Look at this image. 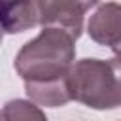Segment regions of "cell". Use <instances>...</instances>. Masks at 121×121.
Returning <instances> with one entry per match:
<instances>
[{"instance_id":"cell-1","label":"cell","mask_w":121,"mask_h":121,"mask_svg":"<svg viewBox=\"0 0 121 121\" xmlns=\"http://www.w3.org/2000/svg\"><path fill=\"white\" fill-rule=\"evenodd\" d=\"M74 59L76 38L62 28L43 26L36 38L19 49L13 66L23 78L25 91L32 102L59 108L72 100L68 74Z\"/></svg>"},{"instance_id":"cell-9","label":"cell","mask_w":121,"mask_h":121,"mask_svg":"<svg viewBox=\"0 0 121 121\" xmlns=\"http://www.w3.org/2000/svg\"><path fill=\"white\" fill-rule=\"evenodd\" d=\"M0 121H4V117H2V113H0Z\"/></svg>"},{"instance_id":"cell-4","label":"cell","mask_w":121,"mask_h":121,"mask_svg":"<svg viewBox=\"0 0 121 121\" xmlns=\"http://www.w3.org/2000/svg\"><path fill=\"white\" fill-rule=\"evenodd\" d=\"M2 117L4 121H47L42 108L36 102L25 98H15L6 102L2 108Z\"/></svg>"},{"instance_id":"cell-8","label":"cell","mask_w":121,"mask_h":121,"mask_svg":"<svg viewBox=\"0 0 121 121\" xmlns=\"http://www.w3.org/2000/svg\"><path fill=\"white\" fill-rule=\"evenodd\" d=\"M2 34H4V30H2V26H0V43H2Z\"/></svg>"},{"instance_id":"cell-6","label":"cell","mask_w":121,"mask_h":121,"mask_svg":"<svg viewBox=\"0 0 121 121\" xmlns=\"http://www.w3.org/2000/svg\"><path fill=\"white\" fill-rule=\"evenodd\" d=\"M112 51H113V53H115V55H117V57L121 59V42H119V43H117V45H115V47H113Z\"/></svg>"},{"instance_id":"cell-3","label":"cell","mask_w":121,"mask_h":121,"mask_svg":"<svg viewBox=\"0 0 121 121\" xmlns=\"http://www.w3.org/2000/svg\"><path fill=\"white\" fill-rule=\"evenodd\" d=\"M87 32L93 42L113 49L121 42V4H100L87 23Z\"/></svg>"},{"instance_id":"cell-5","label":"cell","mask_w":121,"mask_h":121,"mask_svg":"<svg viewBox=\"0 0 121 121\" xmlns=\"http://www.w3.org/2000/svg\"><path fill=\"white\" fill-rule=\"evenodd\" d=\"M78 2H79L85 9H89V8H93L95 4H98V0H78ZM40 4H42V2H40Z\"/></svg>"},{"instance_id":"cell-2","label":"cell","mask_w":121,"mask_h":121,"mask_svg":"<svg viewBox=\"0 0 121 121\" xmlns=\"http://www.w3.org/2000/svg\"><path fill=\"white\" fill-rule=\"evenodd\" d=\"M72 100L93 110L121 106V59H81L68 74Z\"/></svg>"},{"instance_id":"cell-7","label":"cell","mask_w":121,"mask_h":121,"mask_svg":"<svg viewBox=\"0 0 121 121\" xmlns=\"http://www.w3.org/2000/svg\"><path fill=\"white\" fill-rule=\"evenodd\" d=\"M15 2H38V4H40L42 0H15Z\"/></svg>"}]
</instances>
